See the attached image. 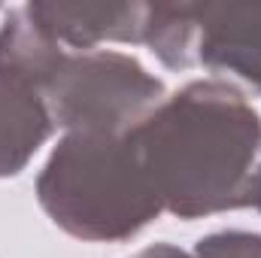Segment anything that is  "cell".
<instances>
[{"label": "cell", "instance_id": "obj_3", "mask_svg": "<svg viewBox=\"0 0 261 258\" xmlns=\"http://www.w3.org/2000/svg\"><path fill=\"white\" fill-rule=\"evenodd\" d=\"M46 97L61 128L125 134L164 104V88L128 55L58 49L46 73Z\"/></svg>", "mask_w": 261, "mask_h": 258}, {"label": "cell", "instance_id": "obj_9", "mask_svg": "<svg viewBox=\"0 0 261 258\" xmlns=\"http://www.w3.org/2000/svg\"><path fill=\"white\" fill-rule=\"evenodd\" d=\"M249 207L261 210V161H258V170H255V179H252V197H249Z\"/></svg>", "mask_w": 261, "mask_h": 258}, {"label": "cell", "instance_id": "obj_1", "mask_svg": "<svg viewBox=\"0 0 261 258\" xmlns=\"http://www.w3.org/2000/svg\"><path fill=\"white\" fill-rule=\"evenodd\" d=\"M134 137L164 210L197 219L249 207L261 122L237 88L192 82L155 107Z\"/></svg>", "mask_w": 261, "mask_h": 258}, {"label": "cell", "instance_id": "obj_5", "mask_svg": "<svg viewBox=\"0 0 261 258\" xmlns=\"http://www.w3.org/2000/svg\"><path fill=\"white\" fill-rule=\"evenodd\" d=\"M58 49L24 6L6 15L0 28V176L18 173L55 128L46 73Z\"/></svg>", "mask_w": 261, "mask_h": 258}, {"label": "cell", "instance_id": "obj_7", "mask_svg": "<svg viewBox=\"0 0 261 258\" xmlns=\"http://www.w3.org/2000/svg\"><path fill=\"white\" fill-rule=\"evenodd\" d=\"M195 258H261V237L246 231H225L200 240Z\"/></svg>", "mask_w": 261, "mask_h": 258}, {"label": "cell", "instance_id": "obj_8", "mask_svg": "<svg viewBox=\"0 0 261 258\" xmlns=\"http://www.w3.org/2000/svg\"><path fill=\"white\" fill-rule=\"evenodd\" d=\"M134 258H189V255H182L173 246H152V249H146V252H140V255H134Z\"/></svg>", "mask_w": 261, "mask_h": 258}, {"label": "cell", "instance_id": "obj_4", "mask_svg": "<svg viewBox=\"0 0 261 258\" xmlns=\"http://www.w3.org/2000/svg\"><path fill=\"white\" fill-rule=\"evenodd\" d=\"M143 43L167 67L228 70L261 91V3H155Z\"/></svg>", "mask_w": 261, "mask_h": 258}, {"label": "cell", "instance_id": "obj_6", "mask_svg": "<svg viewBox=\"0 0 261 258\" xmlns=\"http://www.w3.org/2000/svg\"><path fill=\"white\" fill-rule=\"evenodd\" d=\"M149 3H28L34 24L73 49L91 52L103 40L143 43Z\"/></svg>", "mask_w": 261, "mask_h": 258}, {"label": "cell", "instance_id": "obj_2", "mask_svg": "<svg viewBox=\"0 0 261 258\" xmlns=\"http://www.w3.org/2000/svg\"><path fill=\"white\" fill-rule=\"evenodd\" d=\"M37 192L46 213L82 240H125L164 210L134 128L125 134L70 131L49 158Z\"/></svg>", "mask_w": 261, "mask_h": 258}]
</instances>
